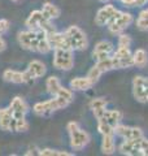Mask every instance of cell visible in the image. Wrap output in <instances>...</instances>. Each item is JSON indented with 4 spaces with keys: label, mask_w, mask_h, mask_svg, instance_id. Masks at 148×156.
<instances>
[{
    "label": "cell",
    "mask_w": 148,
    "mask_h": 156,
    "mask_svg": "<svg viewBox=\"0 0 148 156\" xmlns=\"http://www.w3.org/2000/svg\"><path fill=\"white\" fill-rule=\"evenodd\" d=\"M99 2H100V3H107L108 0H99Z\"/></svg>",
    "instance_id": "40"
},
{
    "label": "cell",
    "mask_w": 148,
    "mask_h": 156,
    "mask_svg": "<svg viewBox=\"0 0 148 156\" xmlns=\"http://www.w3.org/2000/svg\"><path fill=\"white\" fill-rule=\"evenodd\" d=\"M143 155H144V156H148V144H147V147L144 148V152H143Z\"/></svg>",
    "instance_id": "39"
},
{
    "label": "cell",
    "mask_w": 148,
    "mask_h": 156,
    "mask_svg": "<svg viewBox=\"0 0 148 156\" xmlns=\"http://www.w3.org/2000/svg\"><path fill=\"white\" fill-rule=\"evenodd\" d=\"M103 74V72L99 69V68L96 66V65H93L90 70H88V74H87V77L90 78V80L95 83V82H97V80L100 78V76Z\"/></svg>",
    "instance_id": "29"
},
{
    "label": "cell",
    "mask_w": 148,
    "mask_h": 156,
    "mask_svg": "<svg viewBox=\"0 0 148 156\" xmlns=\"http://www.w3.org/2000/svg\"><path fill=\"white\" fill-rule=\"evenodd\" d=\"M132 14L126 12H120L112 18V21L108 23V29L112 34H121L126 27H129L132 22Z\"/></svg>",
    "instance_id": "5"
},
{
    "label": "cell",
    "mask_w": 148,
    "mask_h": 156,
    "mask_svg": "<svg viewBox=\"0 0 148 156\" xmlns=\"http://www.w3.org/2000/svg\"><path fill=\"white\" fill-rule=\"evenodd\" d=\"M46 87H47V90H48L49 94L53 95V96H56L58 90H60V87H61V83H60V81H58L57 77H53L52 76V77H49L48 80H47Z\"/></svg>",
    "instance_id": "23"
},
{
    "label": "cell",
    "mask_w": 148,
    "mask_h": 156,
    "mask_svg": "<svg viewBox=\"0 0 148 156\" xmlns=\"http://www.w3.org/2000/svg\"><path fill=\"white\" fill-rule=\"evenodd\" d=\"M68 131L70 135V146L76 151H79L83 147H86L90 142V135L87 131L82 130L77 122H69L68 124Z\"/></svg>",
    "instance_id": "1"
},
{
    "label": "cell",
    "mask_w": 148,
    "mask_h": 156,
    "mask_svg": "<svg viewBox=\"0 0 148 156\" xmlns=\"http://www.w3.org/2000/svg\"><path fill=\"white\" fill-rule=\"evenodd\" d=\"M148 3V0H135V5L136 7H142V5H146Z\"/></svg>",
    "instance_id": "38"
},
{
    "label": "cell",
    "mask_w": 148,
    "mask_h": 156,
    "mask_svg": "<svg viewBox=\"0 0 148 156\" xmlns=\"http://www.w3.org/2000/svg\"><path fill=\"white\" fill-rule=\"evenodd\" d=\"M46 20H51V18H48L43 11H34L30 13V16L26 20V26L33 31H38L41 23L44 22Z\"/></svg>",
    "instance_id": "14"
},
{
    "label": "cell",
    "mask_w": 148,
    "mask_h": 156,
    "mask_svg": "<svg viewBox=\"0 0 148 156\" xmlns=\"http://www.w3.org/2000/svg\"><path fill=\"white\" fill-rule=\"evenodd\" d=\"M42 11L44 12V14L48 17V18H57L60 16V9H58L56 5H53L51 3H44L43 4V9Z\"/></svg>",
    "instance_id": "24"
},
{
    "label": "cell",
    "mask_w": 148,
    "mask_h": 156,
    "mask_svg": "<svg viewBox=\"0 0 148 156\" xmlns=\"http://www.w3.org/2000/svg\"><path fill=\"white\" fill-rule=\"evenodd\" d=\"M38 35L37 31L29 30V31H21L18 34V43L22 48L29 51H38Z\"/></svg>",
    "instance_id": "10"
},
{
    "label": "cell",
    "mask_w": 148,
    "mask_h": 156,
    "mask_svg": "<svg viewBox=\"0 0 148 156\" xmlns=\"http://www.w3.org/2000/svg\"><path fill=\"white\" fill-rule=\"evenodd\" d=\"M95 65H96L103 73H104V72H108V70L115 69V64H113V58H112V56L107 57V58H103V60L96 61V64H95Z\"/></svg>",
    "instance_id": "26"
},
{
    "label": "cell",
    "mask_w": 148,
    "mask_h": 156,
    "mask_svg": "<svg viewBox=\"0 0 148 156\" xmlns=\"http://www.w3.org/2000/svg\"><path fill=\"white\" fill-rule=\"evenodd\" d=\"M122 4H125V5H129V7H134L135 5V0H120Z\"/></svg>",
    "instance_id": "36"
},
{
    "label": "cell",
    "mask_w": 148,
    "mask_h": 156,
    "mask_svg": "<svg viewBox=\"0 0 148 156\" xmlns=\"http://www.w3.org/2000/svg\"><path fill=\"white\" fill-rule=\"evenodd\" d=\"M117 13H118V9L116 7H113L112 4H107V5H104L101 9L97 11L95 16V23L97 26H105L112 21V18Z\"/></svg>",
    "instance_id": "9"
},
{
    "label": "cell",
    "mask_w": 148,
    "mask_h": 156,
    "mask_svg": "<svg viewBox=\"0 0 148 156\" xmlns=\"http://www.w3.org/2000/svg\"><path fill=\"white\" fill-rule=\"evenodd\" d=\"M22 76H23V82H27V83H31V82L35 80V77L31 74V72L29 70V69H27L26 72H23Z\"/></svg>",
    "instance_id": "34"
},
{
    "label": "cell",
    "mask_w": 148,
    "mask_h": 156,
    "mask_svg": "<svg viewBox=\"0 0 148 156\" xmlns=\"http://www.w3.org/2000/svg\"><path fill=\"white\" fill-rule=\"evenodd\" d=\"M116 150L115 143V135H103V142H101V151L105 155H112Z\"/></svg>",
    "instance_id": "18"
},
{
    "label": "cell",
    "mask_w": 148,
    "mask_h": 156,
    "mask_svg": "<svg viewBox=\"0 0 148 156\" xmlns=\"http://www.w3.org/2000/svg\"><path fill=\"white\" fill-rule=\"evenodd\" d=\"M56 69L70 70L74 64L73 50H55V56L52 61Z\"/></svg>",
    "instance_id": "7"
},
{
    "label": "cell",
    "mask_w": 148,
    "mask_h": 156,
    "mask_svg": "<svg viewBox=\"0 0 148 156\" xmlns=\"http://www.w3.org/2000/svg\"><path fill=\"white\" fill-rule=\"evenodd\" d=\"M112 53H113V44L112 43L108 42V41H101L95 46L92 56H93V58H96V61H99V60H103V58L112 56Z\"/></svg>",
    "instance_id": "13"
},
{
    "label": "cell",
    "mask_w": 148,
    "mask_h": 156,
    "mask_svg": "<svg viewBox=\"0 0 148 156\" xmlns=\"http://www.w3.org/2000/svg\"><path fill=\"white\" fill-rule=\"evenodd\" d=\"M136 26L140 30H148V8L139 13V17L136 20Z\"/></svg>",
    "instance_id": "27"
},
{
    "label": "cell",
    "mask_w": 148,
    "mask_h": 156,
    "mask_svg": "<svg viewBox=\"0 0 148 156\" xmlns=\"http://www.w3.org/2000/svg\"><path fill=\"white\" fill-rule=\"evenodd\" d=\"M3 77H4L5 81L12 82V83H23V76H22L21 72L8 69V70L4 72Z\"/></svg>",
    "instance_id": "22"
},
{
    "label": "cell",
    "mask_w": 148,
    "mask_h": 156,
    "mask_svg": "<svg viewBox=\"0 0 148 156\" xmlns=\"http://www.w3.org/2000/svg\"><path fill=\"white\" fill-rule=\"evenodd\" d=\"M9 29V22L7 20H0V34L5 33Z\"/></svg>",
    "instance_id": "35"
},
{
    "label": "cell",
    "mask_w": 148,
    "mask_h": 156,
    "mask_svg": "<svg viewBox=\"0 0 148 156\" xmlns=\"http://www.w3.org/2000/svg\"><path fill=\"white\" fill-rule=\"evenodd\" d=\"M132 61H134V65L139 66V68L146 66L147 61H148V55H147V52H146L144 50H142V48L136 50L134 53H132Z\"/></svg>",
    "instance_id": "21"
},
{
    "label": "cell",
    "mask_w": 148,
    "mask_h": 156,
    "mask_svg": "<svg viewBox=\"0 0 148 156\" xmlns=\"http://www.w3.org/2000/svg\"><path fill=\"white\" fill-rule=\"evenodd\" d=\"M122 112L121 111H118V109H105V113L104 116L101 117V119H99V120H103V121H105V122H108L109 125H112L113 128H116V126L121 122V120H122ZM97 120V121H99Z\"/></svg>",
    "instance_id": "16"
},
{
    "label": "cell",
    "mask_w": 148,
    "mask_h": 156,
    "mask_svg": "<svg viewBox=\"0 0 148 156\" xmlns=\"http://www.w3.org/2000/svg\"><path fill=\"white\" fill-rule=\"evenodd\" d=\"M9 108L12 109V116L14 119H21V117H25L27 112V104L25 103V100L22 98L16 96L14 99L11 101V107Z\"/></svg>",
    "instance_id": "15"
},
{
    "label": "cell",
    "mask_w": 148,
    "mask_h": 156,
    "mask_svg": "<svg viewBox=\"0 0 148 156\" xmlns=\"http://www.w3.org/2000/svg\"><path fill=\"white\" fill-rule=\"evenodd\" d=\"M12 109L11 108H3L0 109V128L3 130H9V126L12 122Z\"/></svg>",
    "instance_id": "19"
},
{
    "label": "cell",
    "mask_w": 148,
    "mask_h": 156,
    "mask_svg": "<svg viewBox=\"0 0 148 156\" xmlns=\"http://www.w3.org/2000/svg\"><path fill=\"white\" fill-rule=\"evenodd\" d=\"M131 44V38L130 35H126V34H120V37H118V46L121 47H130Z\"/></svg>",
    "instance_id": "33"
},
{
    "label": "cell",
    "mask_w": 148,
    "mask_h": 156,
    "mask_svg": "<svg viewBox=\"0 0 148 156\" xmlns=\"http://www.w3.org/2000/svg\"><path fill=\"white\" fill-rule=\"evenodd\" d=\"M65 34L68 35L69 41H70L72 50L81 51V50H86L87 48V44H88L87 37L78 26H70L65 31Z\"/></svg>",
    "instance_id": "6"
},
{
    "label": "cell",
    "mask_w": 148,
    "mask_h": 156,
    "mask_svg": "<svg viewBox=\"0 0 148 156\" xmlns=\"http://www.w3.org/2000/svg\"><path fill=\"white\" fill-rule=\"evenodd\" d=\"M97 131L101 135H115V128L103 120L97 121Z\"/></svg>",
    "instance_id": "25"
},
{
    "label": "cell",
    "mask_w": 148,
    "mask_h": 156,
    "mask_svg": "<svg viewBox=\"0 0 148 156\" xmlns=\"http://www.w3.org/2000/svg\"><path fill=\"white\" fill-rule=\"evenodd\" d=\"M147 91H148V78L136 76L132 80V94L134 98L140 103H147Z\"/></svg>",
    "instance_id": "8"
},
{
    "label": "cell",
    "mask_w": 148,
    "mask_h": 156,
    "mask_svg": "<svg viewBox=\"0 0 148 156\" xmlns=\"http://www.w3.org/2000/svg\"><path fill=\"white\" fill-rule=\"evenodd\" d=\"M112 57H113V62H115V69H125V68H130L134 65L130 47L118 46L117 50L113 52Z\"/></svg>",
    "instance_id": "4"
},
{
    "label": "cell",
    "mask_w": 148,
    "mask_h": 156,
    "mask_svg": "<svg viewBox=\"0 0 148 156\" xmlns=\"http://www.w3.org/2000/svg\"><path fill=\"white\" fill-rule=\"evenodd\" d=\"M147 144H148V139H146L144 136L136 138V139H125L120 146V151L121 154L129 155V156L143 155Z\"/></svg>",
    "instance_id": "3"
},
{
    "label": "cell",
    "mask_w": 148,
    "mask_h": 156,
    "mask_svg": "<svg viewBox=\"0 0 148 156\" xmlns=\"http://www.w3.org/2000/svg\"><path fill=\"white\" fill-rule=\"evenodd\" d=\"M27 129H29V124H27V121L25 120V117L16 119V130L14 131H26Z\"/></svg>",
    "instance_id": "31"
},
{
    "label": "cell",
    "mask_w": 148,
    "mask_h": 156,
    "mask_svg": "<svg viewBox=\"0 0 148 156\" xmlns=\"http://www.w3.org/2000/svg\"><path fill=\"white\" fill-rule=\"evenodd\" d=\"M48 41L51 43V47L55 50H72L70 41L65 33H56L53 31L51 34H47Z\"/></svg>",
    "instance_id": "11"
},
{
    "label": "cell",
    "mask_w": 148,
    "mask_h": 156,
    "mask_svg": "<svg viewBox=\"0 0 148 156\" xmlns=\"http://www.w3.org/2000/svg\"><path fill=\"white\" fill-rule=\"evenodd\" d=\"M5 47H7V43H5V41H4V39H3L2 37H0V52L5 50Z\"/></svg>",
    "instance_id": "37"
},
{
    "label": "cell",
    "mask_w": 148,
    "mask_h": 156,
    "mask_svg": "<svg viewBox=\"0 0 148 156\" xmlns=\"http://www.w3.org/2000/svg\"><path fill=\"white\" fill-rule=\"evenodd\" d=\"M70 103L69 100L64 99L61 96H53L52 99H49L47 101H41V103H37L34 105V112L39 116H46L49 115L52 112H55L57 109H61V108H65V107Z\"/></svg>",
    "instance_id": "2"
},
{
    "label": "cell",
    "mask_w": 148,
    "mask_h": 156,
    "mask_svg": "<svg viewBox=\"0 0 148 156\" xmlns=\"http://www.w3.org/2000/svg\"><path fill=\"white\" fill-rule=\"evenodd\" d=\"M93 85L95 83H93L88 77H77V78H74V80H72V82H70L72 89L78 90V91H86L88 89H91Z\"/></svg>",
    "instance_id": "17"
},
{
    "label": "cell",
    "mask_w": 148,
    "mask_h": 156,
    "mask_svg": "<svg viewBox=\"0 0 148 156\" xmlns=\"http://www.w3.org/2000/svg\"><path fill=\"white\" fill-rule=\"evenodd\" d=\"M88 105H90V108L92 111L97 109V108H105L107 107V100L103 99V98H96V99H92Z\"/></svg>",
    "instance_id": "30"
},
{
    "label": "cell",
    "mask_w": 148,
    "mask_h": 156,
    "mask_svg": "<svg viewBox=\"0 0 148 156\" xmlns=\"http://www.w3.org/2000/svg\"><path fill=\"white\" fill-rule=\"evenodd\" d=\"M12 2H18V0H12Z\"/></svg>",
    "instance_id": "41"
},
{
    "label": "cell",
    "mask_w": 148,
    "mask_h": 156,
    "mask_svg": "<svg viewBox=\"0 0 148 156\" xmlns=\"http://www.w3.org/2000/svg\"><path fill=\"white\" fill-rule=\"evenodd\" d=\"M27 69L31 72V74L35 78L43 77L44 74H46V65H44L42 61H39V60H33L30 64H29Z\"/></svg>",
    "instance_id": "20"
},
{
    "label": "cell",
    "mask_w": 148,
    "mask_h": 156,
    "mask_svg": "<svg viewBox=\"0 0 148 156\" xmlns=\"http://www.w3.org/2000/svg\"><path fill=\"white\" fill-rule=\"evenodd\" d=\"M39 155L42 156H70L72 154L65 152V151H56V150H51V148H44L39 151Z\"/></svg>",
    "instance_id": "28"
},
{
    "label": "cell",
    "mask_w": 148,
    "mask_h": 156,
    "mask_svg": "<svg viewBox=\"0 0 148 156\" xmlns=\"http://www.w3.org/2000/svg\"><path fill=\"white\" fill-rule=\"evenodd\" d=\"M57 96H61V98H64V99H66L69 101L73 100V92H72V90L65 89V87H62V86L60 87V90H58Z\"/></svg>",
    "instance_id": "32"
},
{
    "label": "cell",
    "mask_w": 148,
    "mask_h": 156,
    "mask_svg": "<svg viewBox=\"0 0 148 156\" xmlns=\"http://www.w3.org/2000/svg\"><path fill=\"white\" fill-rule=\"evenodd\" d=\"M115 134L123 139H136V138L144 136L143 131L139 128H132V126H126L121 124H118L115 128Z\"/></svg>",
    "instance_id": "12"
}]
</instances>
